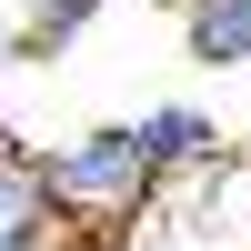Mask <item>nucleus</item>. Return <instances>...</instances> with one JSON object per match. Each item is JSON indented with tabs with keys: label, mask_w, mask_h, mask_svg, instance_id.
<instances>
[{
	"label": "nucleus",
	"mask_w": 251,
	"mask_h": 251,
	"mask_svg": "<svg viewBox=\"0 0 251 251\" xmlns=\"http://www.w3.org/2000/svg\"><path fill=\"white\" fill-rule=\"evenodd\" d=\"M131 141L151 151V171L171 181V171H211L231 131H221V121L201 111V100H161V111H141V121H131Z\"/></svg>",
	"instance_id": "2"
},
{
	"label": "nucleus",
	"mask_w": 251,
	"mask_h": 251,
	"mask_svg": "<svg viewBox=\"0 0 251 251\" xmlns=\"http://www.w3.org/2000/svg\"><path fill=\"white\" fill-rule=\"evenodd\" d=\"M0 60H10V30H0Z\"/></svg>",
	"instance_id": "6"
},
{
	"label": "nucleus",
	"mask_w": 251,
	"mask_h": 251,
	"mask_svg": "<svg viewBox=\"0 0 251 251\" xmlns=\"http://www.w3.org/2000/svg\"><path fill=\"white\" fill-rule=\"evenodd\" d=\"M181 40L201 71H251V0H181Z\"/></svg>",
	"instance_id": "4"
},
{
	"label": "nucleus",
	"mask_w": 251,
	"mask_h": 251,
	"mask_svg": "<svg viewBox=\"0 0 251 251\" xmlns=\"http://www.w3.org/2000/svg\"><path fill=\"white\" fill-rule=\"evenodd\" d=\"M80 30H91V0H50V10L30 20V40H20V50H30V60H60Z\"/></svg>",
	"instance_id": "5"
},
{
	"label": "nucleus",
	"mask_w": 251,
	"mask_h": 251,
	"mask_svg": "<svg viewBox=\"0 0 251 251\" xmlns=\"http://www.w3.org/2000/svg\"><path fill=\"white\" fill-rule=\"evenodd\" d=\"M0 251H60V221L40 201V171L20 141H0Z\"/></svg>",
	"instance_id": "3"
},
{
	"label": "nucleus",
	"mask_w": 251,
	"mask_h": 251,
	"mask_svg": "<svg viewBox=\"0 0 251 251\" xmlns=\"http://www.w3.org/2000/svg\"><path fill=\"white\" fill-rule=\"evenodd\" d=\"M30 171H40V201H50L60 241H121L161 201V171L131 141V121H100V131L50 141V151H30Z\"/></svg>",
	"instance_id": "1"
}]
</instances>
